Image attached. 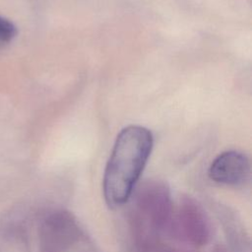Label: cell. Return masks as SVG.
<instances>
[{"label": "cell", "mask_w": 252, "mask_h": 252, "mask_svg": "<svg viewBox=\"0 0 252 252\" xmlns=\"http://www.w3.org/2000/svg\"><path fill=\"white\" fill-rule=\"evenodd\" d=\"M47 252H99L86 231L68 213H57L45 223Z\"/></svg>", "instance_id": "obj_2"}, {"label": "cell", "mask_w": 252, "mask_h": 252, "mask_svg": "<svg viewBox=\"0 0 252 252\" xmlns=\"http://www.w3.org/2000/svg\"><path fill=\"white\" fill-rule=\"evenodd\" d=\"M16 33V27L10 21L0 17V41H10Z\"/></svg>", "instance_id": "obj_6"}, {"label": "cell", "mask_w": 252, "mask_h": 252, "mask_svg": "<svg viewBox=\"0 0 252 252\" xmlns=\"http://www.w3.org/2000/svg\"><path fill=\"white\" fill-rule=\"evenodd\" d=\"M141 211L157 226H162L170 215V198L164 184L152 182L146 185L139 195Z\"/></svg>", "instance_id": "obj_4"}, {"label": "cell", "mask_w": 252, "mask_h": 252, "mask_svg": "<svg viewBox=\"0 0 252 252\" xmlns=\"http://www.w3.org/2000/svg\"><path fill=\"white\" fill-rule=\"evenodd\" d=\"M154 146L152 132L139 125L121 130L106 163L102 190L106 204L111 208L123 206L147 164Z\"/></svg>", "instance_id": "obj_1"}, {"label": "cell", "mask_w": 252, "mask_h": 252, "mask_svg": "<svg viewBox=\"0 0 252 252\" xmlns=\"http://www.w3.org/2000/svg\"><path fill=\"white\" fill-rule=\"evenodd\" d=\"M250 161L238 151H227L219 155L209 168L210 178L228 186L243 185L250 177Z\"/></svg>", "instance_id": "obj_3"}, {"label": "cell", "mask_w": 252, "mask_h": 252, "mask_svg": "<svg viewBox=\"0 0 252 252\" xmlns=\"http://www.w3.org/2000/svg\"><path fill=\"white\" fill-rule=\"evenodd\" d=\"M178 224L184 237L194 244L203 245L210 238L209 220L201 207L191 200L180 205Z\"/></svg>", "instance_id": "obj_5"}]
</instances>
